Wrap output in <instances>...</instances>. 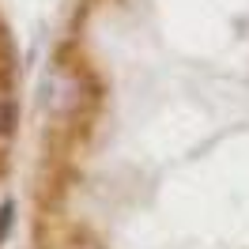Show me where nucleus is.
<instances>
[{"instance_id": "obj_1", "label": "nucleus", "mask_w": 249, "mask_h": 249, "mask_svg": "<svg viewBox=\"0 0 249 249\" xmlns=\"http://www.w3.org/2000/svg\"><path fill=\"white\" fill-rule=\"evenodd\" d=\"M16 121H19V106H16V91L12 83L0 76V143L16 132Z\"/></svg>"}, {"instance_id": "obj_2", "label": "nucleus", "mask_w": 249, "mask_h": 249, "mask_svg": "<svg viewBox=\"0 0 249 249\" xmlns=\"http://www.w3.org/2000/svg\"><path fill=\"white\" fill-rule=\"evenodd\" d=\"M64 249H102V246H98L94 238H87V234H79V238H72V242H68Z\"/></svg>"}]
</instances>
